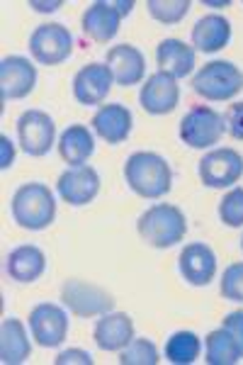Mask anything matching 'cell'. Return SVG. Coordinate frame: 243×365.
<instances>
[{
  "mask_svg": "<svg viewBox=\"0 0 243 365\" xmlns=\"http://www.w3.org/2000/svg\"><path fill=\"white\" fill-rule=\"evenodd\" d=\"M61 299L76 317H103L115 309V299L108 290L86 280H66L61 287Z\"/></svg>",
  "mask_w": 243,
  "mask_h": 365,
  "instance_id": "cell-7",
  "label": "cell"
},
{
  "mask_svg": "<svg viewBox=\"0 0 243 365\" xmlns=\"http://www.w3.org/2000/svg\"><path fill=\"white\" fill-rule=\"evenodd\" d=\"M136 229H139V237L153 249H170V246L180 244L185 239L187 222L180 207L158 202L139 217Z\"/></svg>",
  "mask_w": 243,
  "mask_h": 365,
  "instance_id": "cell-2",
  "label": "cell"
},
{
  "mask_svg": "<svg viewBox=\"0 0 243 365\" xmlns=\"http://www.w3.org/2000/svg\"><path fill=\"white\" fill-rule=\"evenodd\" d=\"M112 71L108 63L93 61L73 76V98L81 105H103L112 88Z\"/></svg>",
  "mask_w": 243,
  "mask_h": 365,
  "instance_id": "cell-15",
  "label": "cell"
},
{
  "mask_svg": "<svg viewBox=\"0 0 243 365\" xmlns=\"http://www.w3.org/2000/svg\"><path fill=\"white\" fill-rule=\"evenodd\" d=\"M112 78L117 86H139L146 76V58L134 44H117L108 51V61Z\"/></svg>",
  "mask_w": 243,
  "mask_h": 365,
  "instance_id": "cell-17",
  "label": "cell"
},
{
  "mask_svg": "<svg viewBox=\"0 0 243 365\" xmlns=\"http://www.w3.org/2000/svg\"><path fill=\"white\" fill-rule=\"evenodd\" d=\"M219 292H222V297L229 299V302L243 304V261L231 263V266L224 270L222 282H219Z\"/></svg>",
  "mask_w": 243,
  "mask_h": 365,
  "instance_id": "cell-30",
  "label": "cell"
},
{
  "mask_svg": "<svg viewBox=\"0 0 243 365\" xmlns=\"http://www.w3.org/2000/svg\"><path fill=\"white\" fill-rule=\"evenodd\" d=\"M200 178L207 187H231L243 175V156L236 149H212L200 158L197 166Z\"/></svg>",
  "mask_w": 243,
  "mask_h": 365,
  "instance_id": "cell-9",
  "label": "cell"
},
{
  "mask_svg": "<svg viewBox=\"0 0 243 365\" xmlns=\"http://www.w3.org/2000/svg\"><path fill=\"white\" fill-rule=\"evenodd\" d=\"M71 51H73V34L58 22H44L34 27L29 37V54L41 66H58L71 56Z\"/></svg>",
  "mask_w": 243,
  "mask_h": 365,
  "instance_id": "cell-6",
  "label": "cell"
},
{
  "mask_svg": "<svg viewBox=\"0 0 243 365\" xmlns=\"http://www.w3.org/2000/svg\"><path fill=\"white\" fill-rule=\"evenodd\" d=\"M241 249H243V237H241Z\"/></svg>",
  "mask_w": 243,
  "mask_h": 365,
  "instance_id": "cell-37",
  "label": "cell"
},
{
  "mask_svg": "<svg viewBox=\"0 0 243 365\" xmlns=\"http://www.w3.org/2000/svg\"><path fill=\"white\" fill-rule=\"evenodd\" d=\"M124 180L139 197L158 200L170 192L173 170L161 154L153 151H136L124 163Z\"/></svg>",
  "mask_w": 243,
  "mask_h": 365,
  "instance_id": "cell-1",
  "label": "cell"
},
{
  "mask_svg": "<svg viewBox=\"0 0 243 365\" xmlns=\"http://www.w3.org/2000/svg\"><path fill=\"white\" fill-rule=\"evenodd\" d=\"M32 353L29 346L27 329L17 317H8L0 324V363L5 365H20L25 363Z\"/></svg>",
  "mask_w": 243,
  "mask_h": 365,
  "instance_id": "cell-21",
  "label": "cell"
},
{
  "mask_svg": "<svg viewBox=\"0 0 243 365\" xmlns=\"http://www.w3.org/2000/svg\"><path fill=\"white\" fill-rule=\"evenodd\" d=\"M0 149H3V154H0V168H10L13 166V158H15V146H13V141H10L8 137H0Z\"/></svg>",
  "mask_w": 243,
  "mask_h": 365,
  "instance_id": "cell-34",
  "label": "cell"
},
{
  "mask_svg": "<svg viewBox=\"0 0 243 365\" xmlns=\"http://www.w3.org/2000/svg\"><path fill=\"white\" fill-rule=\"evenodd\" d=\"M227 120L222 113H217L210 105H195L180 120V139L190 149H210L222 141Z\"/></svg>",
  "mask_w": 243,
  "mask_h": 365,
  "instance_id": "cell-5",
  "label": "cell"
},
{
  "mask_svg": "<svg viewBox=\"0 0 243 365\" xmlns=\"http://www.w3.org/2000/svg\"><path fill=\"white\" fill-rule=\"evenodd\" d=\"M66 363H83V365H93V356L88 351L81 349H68L56 356V365H66Z\"/></svg>",
  "mask_w": 243,
  "mask_h": 365,
  "instance_id": "cell-33",
  "label": "cell"
},
{
  "mask_svg": "<svg viewBox=\"0 0 243 365\" xmlns=\"http://www.w3.org/2000/svg\"><path fill=\"white\" fill-rule=\"evenodd\" d=\"M177 268H180V275L185 278V282L195 287H205L217 275V256L207 244L195 241V244H187L180 251Z\"/></svg>",
  "mask_w": 243,
  "mask_h": 365,
  "instance_id": "cell-14",
  "label": "cell"
},
{
  "mask_svg": "<svg viewBox=\"0 0 243 365\" xmlns=\"http://www.w3.org/2000/svg\"><path fill=\"white\" fill-rule=\"evenodd\" d=\"M115 8L120 10V13H122V17H124V15H129V13H132L134 3H132V0H127V3H122V0H120V3H115Z\"/></svg>",
  "mask_w": 243,
  "mask_h": 365,
  "instance_id": "cell-35",
  "label": "cell"
},
{
  "mask_svg": "<svg viewBox=\"0 0 243 365\" xmlns=\"http://www.w3.org/2000/svg\"><path fill=\"white\" fill-rule=\"evenodd\" d=\"M56 125L44 110H25L17 120V139L22 151L29 156H46L54 146Z\"/></svg>",
  "mask_w": 243,
  "mask_h": 365,
  "instance_id": "cell-8",
  "label": "cell"
},
{
  "mask_svg": "<svg viewBox=\"0 0 243 365\" xmlns=\"http://www.w3.org/2000/svg\"><path fill=\"white\" fill-rule=\"evenodd\" d=\"M56 200L44 182H25L13 195V220L27 232H41L54 222Z\"/></svg>",
  "mask_w": 243,
  "mask_h": 365,
  "instance_id": "cell-3",
  "label": "cell"
},
{
  "mask_svg": "<svg viewBox=\"0 0 243 365\" xmlns=\"http://www.w3.org/2000/svg\"><path fill=\"white\" fill-rule=\"evenodd\" d=\"M231 39V22L224 15H205L192 27V46L205 54L224 49Z\"/></svg>",
  "mask_w": 243,
  "mask_h": 365,
  "instance_id": "cell-22",
  "label": "cell"
},
{
  "mask_svg": "<svg viewBox=\"0 0 243 365\" xmlns=\"http://www.w3.org/2000/svg\"><path fill=\"white\" fill-rule=\"evenodd\" d=\"M158 361H161L158 358V349L149 339H132L120 351L122 365H156Z\"/></svg>",
  "mask_w": 243,
  "mask_h": 365,
  "instance_id": "cell-27",
  "label": "cell"
},
{
  "mask_svg": "<svg viewBox=\"0 0 243 365\" xmlns=\"http://www.w3.org/2000/svg\"><path fill=\"white\" fill-rule=\"evenodd\" d=\"M37 86V68L25 56H5L0 61V98L8 100L27 98Z\"/></svg>",
  "mask_w": 243,
  "mask_h": 365,
  "instance_id": "cell-12",
  "label": "cell"
},
{
  "mask_svg": "<svg viewBox=\"0 0 243 365\" xmlns=\"http://www.w3.org/2000/svg\"><path fill=\"white\" fill-rule=\"evenodd\" d=\"M202 341L195 331H175L165 341V358L175 365H190L200 358Z\"/></svg>",
  "mask_w": 243,
  "mask_h": 365,
  "instance_id": "cell-26",
  "label": "cell"
},
{
  "mask_svg": "<svg viewBox=\"0 0 243 365\" xmlns=\"http://www.w3.org/2000/svg\"><path fill=\"white\" fill-rule=\"evenodd\" d=\"M29 331L41 349H56L68 336V314L58 304L41 302L29 312Z\"/></svg>",
  "mask_w": 243,
  "mask_h": 365,
  "instance_id": "cell-10",
  "label": "cell"
},
{
  "mask_svg": "<svg viewBox=\"0 0 243 365\" xmlns=\"http://www.w3.org/2000/svg\"><path fill=\"white\" fill-rule=\"evenodd\" d=\"M56 190L63 202L83 207V205L93 202L100 192V175L93 166H71L58 175Z\"/></svg>",
  "mask_w": 243,
  "mask_h": 365,
  "instance_id": "cell-11",
  "label": "cell"
},
{
  "mask_svg": "<svg viewBox=\"0 0 243 365\" xmlns=\"http://www.w3.org/2000/svg\"><path fill=\"white\" fill-rule=\"evenodd\" d=\"M205 361L210 365H236L243 361L239 341L229 329H214L205 339Z\"/></svg>",
  "mask_w": 243,
  "mask_h": 365,
  "instance_id": "cell-25",
  "label": "cell"
},
{
  "mask_svg": "<svg viewBox=\"0 0 243 365\" xmlns=\"http://www.w3.org/2000/svg\"><path fill=\"white\" fill-rule=\"evenodd\" d=\"M139 103L149 115L173 113L177 108V103H180V88H177V81L170 73L156 71V73L149 76L146 83L141 86Z\"/></svg>",
  "mask_w": 243,
  "mask_h": 365,
  "instance_id": "cell-13",
  "label": "cell"
},
{
  "mask_svg": "<svg viewBox=\"0 0 243 365\" xmlns=\"http://www.w3.org/2000/svg\"><path fill=\"white\" fill-rule=\"evenodd\" d=\"M120 22H122V13L115 8V3L98 0V3H93L91 8L83 13L81 27H83V34L91 37L93 42L108 44L117 37V32H120Z\"/></svg>",
  "mask_w": 243,
  "mask_h": 365,
  "instance_id": "cell-18",
  "label": "cell"
},
{
  "mask_svg": "<svg viewBox=\"0 0 243 365\" xmlns=\"http://www.w3.org/2000/svg\"><path fill=\"white\" fill-rule=\"evenodd\" d=\"M149 15L163 25H177L190 13V0H149Z\"/></svg>",
  "mask_w": 243,
  "mask_h": 365,
  "instance_id": "cell-28",
  "label": "cell"
},
{
  "mask_svg": "<svg viewBox=\"0 0 243 365\" xmlns=\"http://www.w3.org/2000/svg\"><path fill=\"white\" fill-rule=\"evenodd\" d=\"M192 91L212 103L231 100L243 91V71L231 61H210L195 73Z\"/></svg>",
  "mask_w": 243,
  "mask_h": 365,
  "instance_id": "cell-4",
  "label": "cell"
},
{
  "mask_svg": "<svg viewBox=\"0 0 243 365\" xmlns=\"http://www.w3.org/2000/svg\"><path fill=\"white\" fill-rule=\"evenodd\" d=\"M91 125L95 129V134L108 141V144H122L132 134L134 117L129 113L127 105L110 103V105H100V110L93 115Z\"/></svg>",
  "mask_w": 243,
  "mask_h": 365,
  "instance_id": "cell-16",
  "label": "cell"
},
{
  "mask_svg": "<svg viewBox=\"0 0 243 365\" xmlns=\"http://www.w3.org/2000/svg\"><path fill=\"white\" fill-rule=\"evenodd\" d=\"M156 61L163 73H170L173 78H185L195 68V49L182 39H163L156 49Z\"/></svg>",
  "mask_w": 243,
  "mask_h": 365,
  "instance_id": "cell-23",
  "label": "cell"
},
{
  "mask_svg": "<svg viewBox=\"0 0 243 365\" xmlns=\"http://www.w3.org/2000/svg\"><path fill=\"white\" fill-rule=\"evenodd\" d=\"M95 151L93 132L86 125H71L66 132L58 137V154L71 166H86L88 158Z\"/></svg>",
  "mask_w": 243,
  "mask_h": 365,
  "instance_id": "cell-24",
  "label": "cell"
},
{
  "mask_svg": "<svg viewBox=\"0 0 243 365\" xmlns=\"http://www.w3.org/2000/svg\"><path fill=\"white\" fill-rule=\"evenodd\" d=\"M5 270L15 282H34L44 275L46 270V256L39 246L25 244L17 246L8 253V261H5Z\"/></svg>",
  "mask_w": 243,
  "mask_h": 365,
  "instance_id": "cell-20",
  "label": "cell"
},
{
  "mask_svg": "<svg viewBox=\"0 0 243 365\" xmlns=\"http://www.w3.org/2000/svg\"><path fill=\"white\" fill-rule=\"evenodd\" d=\"M219 220L231 229L243 227V187L229 190L219 202Z\"/></svg>",
  "mask_w": 243,
  "mask_h": 365,
  "instance_id": "cell-29",
  "label": "cell"
},
{
  "mask_svg": "<svg viewBox=\"0 0 243 365\" xmlns=\"http://www.w3.org/2000/svg\"><path fill=\"white\" fill-rule=\"evenodd\" d=\"M32 5H34L37 10H44V13H46V10H49V13H54V10H56L61 3H49V5H37V3H32Z\"/></svg>",
  "mask_w": 243,
  "mask_h": 365,
  "instance_id": "cell-36",
  "label": "cell"
},
{
  "mask_svg": "<svg viewBox=\"0 0 243 365\" xmlns=\"http://www.w3.org/2000/svg\"><path fill=\"white\" fill-rule=\"evenodd\" d=\"M224 120H227V129L231 137L243 141V103L231 105L227 110V115H224Z\"/></svg>",
  "mask_w": 243,
  "mask_h": 365,
  "instance_id": "cell-31",
  "label": "cell"
},
{
  "mask_svg": "<svg viewBox=\"0 0 243 365\" xmlns=\"http://www.w3.org/2000/svg\"><path fill=\"white\" fill-rule=\"evenodd\" d=\"M93 339L100 351H117L120 353L129 341L134 339V322L124 312H108L95 322Z\"/></svg>",
  "mask_w": 243,
  "mask_h": 365,
  "instance_id": "cell-19",
  "label": "cell"
},
{
  "mask_svg": "<svg viewBox=\"0 0 243 365\" xmlns=\"http://www.w3.org/2000/svg\"><path fill=\"white\" fill-rule=\"evenodd\" d=\"M222 327H224V329H229V331L234 334V339L239 341L241 353H243V309H239V312H229V314L222 319Z\"/></svg>",
  "mask_w": 243,
  "mask_h": 365,
  "instance_id": "cell-32",
  "label": "cell"
}]
</instances>
